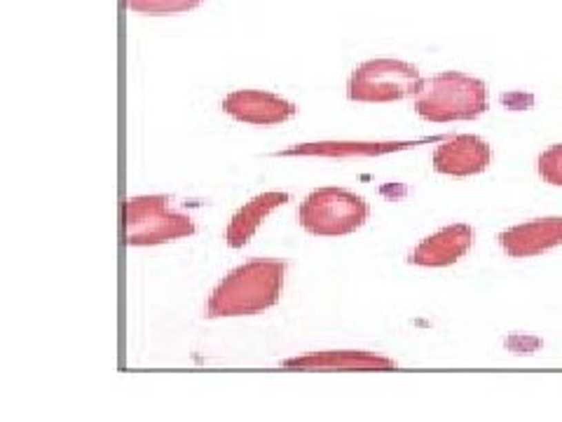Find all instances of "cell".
I'll use <instances>...</instances> for the list:
<instances>
[{
  "instance_id": "cell-1",
  "label": "cell",
  "mask_w": 562,
  "mask_h": 422,
  "mask_svg": "<svg viewBox=\"0 0 562 422\" xmlns=\"http://www.w3.org/2000/svg\"><path fill=\"white\" fill-rule=\"evenodd\" d=\"M286 263L253 258L228 272L206 300V317H248L277 305L281 298Z\"/></svg>"
},
{
  "instance_id": "cell-2",
  "label": "cell",
  "mask_w": 562,
  "mask_h": 422,
  "mask_svg": "<svg viewBox=\"0 0 562 422\" xmlns=\"http://www.w3.org/2000/svg\"><path fill=\"white\" fill-rule=\"evenodd\" d=\"M412 106L417 115L429 122L476 120L490 106L488 85L459 70H443L422 80Z\"/></svg>"
},
{
  "instance_id": "cell-3",
  "label": "cell",
  "mask_w": 562,
  "mask_h": 422,
  "mask_svg": "<svg viewBox=\"0 0 562 422\" xmlns=\"http://www.w3.org/2000/svg\"><path fill=\"white\" fill-rule=\"evenodd\" d=\"M194 233L188 213L171 211L164 195H136L122 204V237L129 247H155Z\"/></svg>"
},
{
  "instance_id": "cell-4",
  "label": "cell",
  "mask_w": 562,
  "mask_h": 422,
  "mask_svg": "<svg viewBox=\"0 0 562 422\" xmlns=\"http://www.w3.org/2000/svg\"><path fill=\"white\" fill-rule=\"evenodd\" d=\"M368 218V202L345 188H317L298 209V221L310 235L342 237L359 230Z\"/></svg>"
},
{
  "instance_id": "cell-5",
  "label": "cell",
  "mask_w": 562,
  "mask_h": 422,
  "mask_svg": "<svg viewBox=\"0 0 562 422\" xmlns=\"http://www.w3.org/2000/svg\"><path fill=\"white\" fill-rule=\"evenodd\" d=\"M419 68L401 59H370L352 70L347 97L361 104H389L415 97L422 85Z\"/></svg>"
},
{
  "instance_id": "cell-6",
  "label": "cell",
  "mask_w": 562,
  "mask_h": 422,
  "mask_svg": "<svg viewBox=\"0 0 562 422\" xmlns=\"http://www.w3.org/2000/svg\"><path fill=\"white\" fill-rule=\"evenodd\" d=\"M490 162H492V148L476 134L450 136L431 155V164L439 174L454 178L483 174Z\"/></svg>"
},
{
  "instance_id": "cell-7",
  "label": "cell",
  "mask_w": 562,
  "mask_h": 422,
  "mask_svg": "<svg viewBox=\"0 0 562 422\" xmlns=\"http://www.w3.org/2000/svg\"><path fill=\"white\" fill-rule=\"evenodd\" d=\"M223 111L234 120L258 127H272L291 120L295 115V106L291 101L281 99L279 94L260 92V89H237L223 99Z\"/></svg>"
},
{
  "instance_id": "cell-8",
  "label": "cell",
  "mask_w": 562,
  "mask_h": 422,
  "mask_svg": "<svg viewBox=\"0 0 562 422\" xmlns=\"http://www.w3.org/2000/svg\"><path fill=\"white\" fill-rule=\"evenodd\" d=\"M499 247L511 258H532L562 247V216L518 223L499 233Z\"/></svg>"
},
{
  "instance_id": "cell-9",
  "label": "cell",
  "mask_w": 562,
  "mask_h": 422,
  "mask_svg": "<svg viewBox=\"0 0 562 422\" xmlns=\"http://www.w3.org/2000/svg\"><path fill=\"white\" fill-rule=\"evenodd\" d=\"M473 247V228L466 223H452L441 228L439 233L424 237L412 249L410 263L422 267H448L464 258Z\"/></svg>"
},
{
  "instance_id": "cell-10",
  "label": "cell",
  "mask_w": 562,
  "mask_h": 422,
  "mask_svg": "<svg viewBox=\"0 0 562 422\" xmlns=\"http://www.w3.org/2000/svg\"><path fill=\"white\" fill-rule=\"evenodd\" d=\"M286 202H288V193H277V190L263 193L258 195V198H253L251 202H246V204L234 213L228 230H225V242H228V247L241 249L244 244H248V240L256 235L258 225L263 223L277 207L286 204Z\"/></svg>"
},
{
  "instance_id": "cell-11",
  "label": "cell",
  "mask_w": 562,
  "mask_h": 422,
  "mask_svg": "<svg viewBox=\"0 0 562 422\" xmlns=\"http://www.w3.org/2000/svg\"><path fill=\"white\" fill-rule=\"evenodd\" d=\"M281 366L286 368H396L394 359L380 356L363 349H328V352H314L307 356H293L283 359Z\"/></svg>"
},
{
  "instance_id": "cell-12",
  "label": "cell",
  "mask_w": 562,
  "mask_h": 422,
  "mask_svg": "<svg viewBox=\"0 0 562 422\" xmlns=\"http://www.w3.org/2000/svg\"><path fill=\"white\" fill-rule=\"evenodd\" d=\"M422 141H387V144H305L295 146L291 151L277 153V155H384L392 151H403V148H415Z\"/></svg>"
},
{
  "instance_id": "cell-13",
  "label": "cell",
  "mask_w": 562,
  "mask_h": 422,
  "mask_svg": "<svg viewBox=\"0 0 562 422\" xmlns=\"http://www.w3.org/2000/svg\"><path fill=\"white\" fill-rule=\"evenodd\" d=\"M202 3L204 0H124V8L141 15H179Z\"/></svg>"
},
{
  "instance_id": "cell-14",
  "label": "cell",
  "mask_w": 562,
  "mask_h": 422,
  "mask_svg": "<svg viewBox=\"0 0 562 422\" xmlns=\"http://www.w3.org/2000/svg\"><path fill=\"white\" fill-rule=\"evenodd\" d=\"M536 171H539L543 183L562 188V144H553L548 146L546 151L539 153V157H536Z\"/></svg>"
}]
</instances>
